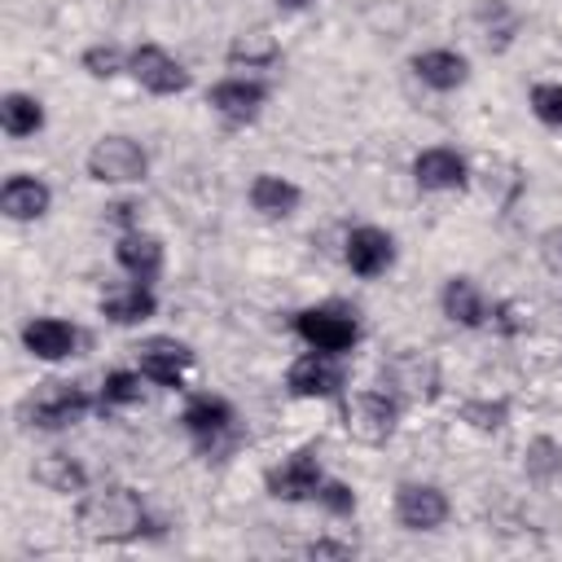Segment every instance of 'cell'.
<instances>
[{
  "label": "cell",
  "mask_w": 562,
  "mask_h": 562,
  "mask_svg": "<svg viewBox=\"0 0 562 562\" xmlns=\"http://www.w3.org/2000/svg\"><path fill=\"white\" fill-rule=\"evenodd\" d=\"M75 522L88 540H136L149 527V514L132 487H101L88 492L75 509Z\"/></svg>",
  "instance_id": "cell-1"
},
{
  "label": "cell",
  "mask_w": 562,
  "mask_h": 562,
  "mask_svg": "<svg viewBox=\"0 0 562 562\" xmlns=\"http://www.w3.org/2000/svg\"><path fill=\"white\" fill-rule=\"evenodd\" d=\"M382 391L400 404H430L439 395V364L417 347H400L382 360Z\"/></svg>",
  "instance_id": "cell-2"
},
{
  "label": "cell",
  "mask_w": 562,
  "mask_h": 562,
  "mask_svg": "<svg viewBox=\"0 0 562 562\" xmlns=\"http://www.w3.org/2000/svg\"><path fill=\"white\" fill-rule=\"evenodd\" d=\"M294 329H299V338H303L312 351H329V356L351 351L356 338H360L356 312L334 307V303H329V307H307V312H299V316H294Z\"/></svg>",
  "instance_id": "cell-3"
},
{
  "label": "cell",
  "mask_w": 562,
  "mask_h": 562,
  "mask_svg": "<svg viewBox=\"0 0 562 562\" xmlns=\"http://www.w3.org/2000/svg\"><path fill=\"white\" fill-rule=\"evenodd\" d=\"M395 417H400V400L391 391H360L342 404V426L360 443H386L395 435Z\"/></svg>",
  "instance_id": "cell-4"
},
{
  "label": "cell",
  "mask_w": 562,
  "mask_h": 562,
  "mask_svg": "<svg viewBox=\"0 0 562 562\" xmlns=\"http://www.w3.org/2000/svg\"><path fill=\"white\" fill-rule=\"evenodd\" d=\"M145 171H149V158L132 136H101L88 154V176L101 184H132Z\"/></svg>",
  "instance_id": "cell-5"
},
{
  "label": "cell",
  "mask_w": 562,
  "mask_h": 562,
  "mask_svg": "<svg viewBox=\"0 0 562 562\" xmlns=\"http://www.w3.org/2000/svg\"><path fill=\"white\" fill-rule=\"evenodd\" d=\"M83 413H88V395H83V386H75V382H44V391H40V395L31 400V408H26L31 426H40V430L75 426Z\"/></svg>",
  "instance_id": "cell-6"
},
{
  "label": "cell",
  "mask_w": 562,
  "mask_h": 562,
  "mask_svg": "<svg viewBox=\"0 0 562 562\" xmlns=\"http://www.w3.org/2000/svg\"><path fill=\"white\" fill-rule=\"evenodd\" d=\"M127 70L136 75L140 88H149V92H158V97H171V92H184V88H189V70H184L171 53H162L158 44H140V48L127 57Z\"/></svg>",
  "instance_id": "cell-7"
},
{
  "label": "cell",
  "mask_w": 562,
  "mask_h": 562,
  "mask_svg": "<svg viewBox=\"0 0 562 562\" xmlns=\"http://www.w3.org/2000/svg\"><path fill=\"white\" fill-rule=\"evenodd\" d=\"M395 518L408 531H435L448 518V496L435 483H404L395 492Z\"/></svg>",
  "instance_id": "cell-8"
},
{
  "label": "cell",
  "mask_w": 562,
  "mask_h": 562,
  "mask_svg": "<svg viewBox=\"0 0 562 562\" xmlns=\"http://www.w3.org/2000/svg\"><path fill=\"white\" fill-rule=\"evenodd\" d=\"M263 483H268V492H272L277 501H307V496L321 492V465H316V457L303 448V452L285 457L281 465H272Z\"/></svg>",
  "instance_id": "cell-9"
},
{
  "label": "cell",
  "mask_w": 562,
  "mask_h": 562,
  "mask_svg": "<svg viewBox=\"0 0 562 562\" xmlns=\"http://www.w3.org/2000/svg\"><path fill=\"white\" fill-rule=\"evenodd\" d=\"M285 386L294 395H338L342 391V364L329 351H307L290 364Z\"/></svg>",
  "instance_id": "cell-10"
},
{
  "label": "cell",
  "mask_w": 562,
  "mask_h": 562,
  "mask_svg": "<svg viewBox=\"0 0 562 562\" xmlns=\"http://www.w3.org/2000/svg\"><path fill=\"white\" fill-rule=\"evenodd\" d=\"M136 360H140V373L154 378L158 386H180L184 369L193 364V351L176 338H149L136 347Z\"/></svg>",
  "instance_id": "cell-11"
},
{
  "label": "cell",
  "mask_w": 562,
  "mask_h": 562,
  "mask_svg": "<svg viewBox=\"0 0 562 562\" xmlns=\"http://www.w3.org/2000/svg\"><path fill=\"white\" fill-rule=\"evenodd\" d=\"M22 342L40 360H66L79 347V329L66 325V321H57V316H35V321L22 325Z\"/></svg>",
  "instance_id": "cell-12"
},
{
  "label": "cell",
  "mask_w": 562,
  "mask_h": 562,
  "mask_svg": "<svg viewBox=\"0 0 562 562\" xmlns=\"http://www.w3.org/2000/svg\"><path fill=\"white\" fill-rule=\"evenodd\" d=\"M263 97H268V92H263V83H255V79H224V83L211 88V105H215V114L228 119V123H255Z\"/></svg>",
  "instance_id": "cell-13"
},
{
  "label": "cell",
  "mask_w": 562,
  "mask_h": 562,
  "mask_svg": "<svg viewBox=\"0 0 562 562\" xmlns=\"http://www.w3.org/2000/svg\"><path fill=\"white\" fill-rule=\"evenodd\" d=\"M391 259H395V241L382 228H369L364 224V228H356L347 237V268L356 277H378V272L391 268Z\"/></svg>",
  "instance_id": "cell-14"
},
{
  "label": "cell",
  "mask_w": 562,
  "mask_h": 562,
  "mask_svg": "<svg viewBox=\"0 0 562 562\" xmlns=\"http://www.w3.org/2000/svg\"><path fill=\"white\" fill-rule=\"evenodd\" d=\"M413 176H417V184L422 189H461L465 184V158L457 154V149H422L417 158H413Z\"/></svg>",
  "instance_id": "cell-15"
},
{
  "label": "cell",
  "mask_w": 562,
  "mask_h": 562,
  "mask_svg": "<svg viewBox=\"0 0 562 562\" xmlns=\"http://www.w3.org/2000/svg\"><path fill=\"white\" fill-rule=\"evenodd\" d=\"M413 75H417L426 88H435V92H452V88L465 83L470 66H465V57L452 53V48H430V53H417V57H413Z\"/></svg>",
  "instance_id": "cell-16"
},
{
  "label": "cell",
  "mask_w": 562,
  "mask_h": 562,
  "mask_svg": "<svg viewBox=\"0 0 562 562\" xmlns=\"http://www.w3.org/2000/svg\"><path fill=\"white\" fill-rule=\"evenodd\" d=\"M48 202H53V193L35 176H9L4 189H0V211L9 220H40L48 211Z\"/></svg>",
  "instance_id": "cell-17"
},
{
  "label": "cell",
  "mask_w": 562,
  "mask_h": 562,
  "mask_svg": "<svg viewBox=\"0 0 562 562\" xmlns=\"http://www.w3.org/2000/svg\"><path fill=\"white\" fill-rule=\"evenodd\" d=\"M114 255H119V263H123L136 281H154V277H158V268H162V246H158V237L136 233V228H127V233L119 237Z\"/></svg>",
  "instance_id": "cell-18"
},
{
  "label": "cell",
  "mask_w": 562,
  "mask_h": 562,
  "mask_svg": "<svg viewBox=\"0 0 562 562\" xmlns=\"http://www.w3.org/2000/svg\"><path fill=\"white\" fill-rule=\"evenodd\" d=\"M154 290H149V281H132V285H123V290H110L105 299H101V312L114 321V325H136V321H149L154 316Z\"/></svg>",
  "instance_id": "cell-19"
},
{
  "label": "cell",
  "mask_w": 562,
  "mask_h": 562,
  "mask_svg": "<svg viewBox=\"0 0 562 562\" xmlns=\"http://www.w3.org/2000/svg\"><path fill=\"white\" fill-rule=\"evenodd\" d=\"M180 422H184L189 435L215 439V435H224V430L233 426V408H228V400H220V395H193V400L184 404Z\"/></svg>",
  "instance_id": "cell-20"
},
{
  "label": "cell",
  "mask_w": 562,
  "mask_h": 562,
  "mask_svg": "<svg viewBox=\"0 0 562 562\" xmlns=\"http://www.w3.org/2000/svg\"><path fill=\"white\" fill-rule=\"evenodd\" d=\"M250 206L263 215V220H285L294 206H299V189L281 176H255L250 180Z\"/></svg>",
  "instance_id": "cell-21"
},
{
  "label": "cell",
  "mask_w": 562,
  "mask_h": 562,
  "mask_svg": "<svg viewBox=\"0 0 562 562\" xmlns=\"http://www.w3.org/2000/svg\"><path fill=\"white\" fill-rule=\"evenodd\" d=\"M443 316L457 321V325H465V329H474V325L487 321V303H483V294H479V285L470 277H452L443 285Z\"/></svg>",
  "instance_id": "cell-22"
},
{
  "label": "cell",
  "mask_w": 562,
  "mask_h": 562,
  "mask_svg": "<svg viewBox=\"0 0 562 562\" xmlns=\"http://www.w3.org/2000/svg\"><path fill=\"white\" fill-rule=\"evenodd\" d=\"M35 483H44L48 492H83L88 474H83V465H79L75 457H66V452H48V457L35 461Z\"/></svg>",
  "instance_id": "cell-23"
},
{
  "label": "cell",
  "mask_w": 562,
  "mask_h": 562,
  "mask_svg": "<svg viewBox=\"0 0 562 562\" xmlns=\"http://www.w3.org/2000/svg\"><path fill=\"white\" fill-rule=\"evenodd\" d=\"M0 123H4L9 136H35L44 127V105L26 92H9L0 101Z\"/></svg>",
  "instance_id": "cell-24"
},
{
  "label": "cell",
  "mask_w": 562,
  "mask_h": 562,
  "mask_svg": "<svg viewBox=\"0 0 562 562\" xmlns=\"http://www.w3.org/2000/svg\"><path fill=\"white\" fill-rule=\"evenodd\" d=\"M522 470H527V479H536V483H558V479H562V443L549 439V435L531 439L527 452H522Z\"/></svg>",
  "instance_id": "cell-25"
},
{
  "label": "cell",
  "mask_w": 562,
  "mask_h": 562,
  "mask_svg": "<svg viewBox=\"0 0 562 562\" xmlns=\"http://www.w3.org/2000/svg\"><path fill=\"white\" fill-rule=\"evenodd\" d=\"M277 57V44H272V35H263V31H250V35H237L233 44H228V61L233 66H268Z\"/></svg>",
  "instance_id": "cell-26"
},
{
  "label": "cell",
  "mask_w": 562,
  "mask_h": 562,
  "mask_svg": "<svg viewBox=\"0 0 562 562\" xmlns=\"http://www.w3.org/2000/svg\"><path fill=\"white\" fill-rule=\"evenodd\" d=\"M140 400V373H127V369H114V373H105V382H101V404L110 408V404H136Z\"/></svg>",
  "instance_id": "cell-27"
},
{
  "label": "cell",
  "mask_w": 562,
  "mask_h": 562,
  "mask_svg": "<svg viewBox=\"0 0 562 562\" xmlns=\"http://www.w3.org/2000/svg\"><path fill=\"white\" fill-rule=\"evenodd\" d=\"M531 110L540 123L562 127V83H536L531 88Z\"/></svg>",
  "instance_id": "cell-28"
},
{
  "label": "cell",
  "mask_w": 562,
  "mask_h": 562,
  "mask_svg": "<svg viewBox=\"0 0 562 562\" xmlns=\"http://www.w3.org/2000/svg\"><path fill=\"white\" fill-rule=\"evenodd\" d=\"M83 70H88L92 79H110V75L123 70V53H119L114 44H97V48L83 53Z\"/></svg>",
  "instance_id": "cell-29"
},
{
  "label": "cell",
  "mask_w": 562,
  "mask_h": 562,
  "mask_svg": "<svg viewBox=\"0 0 562 562\" xmlns=\"http://www.w3.org/2000/svg\"><path fill=\"white\" fill-rule=\"evenodd\" d=\"M461 417H465L470 426H479V430H496V426H505V404H501V400H496V404L470 400V404L461 408Z\"/></svg>",
  "instance_id": "cell-30"
},
{
  "label": "cell",
  "mask_w": 562,
  "mask_h": 562,
  "mask_svg": "<svg viewBox=\"0 0 562 562\" xmlns=\"http://www.w3.org/2000/svg\"><path fill=\"white\" fill-rule=\"evenodd\" d=\"M316 501L329 509V514H351L356 509V492L347 487V483H321V492H316Z\"/></svg>",
  "instance_id": "cell-31"
},
{
  "label": "cell",
  "mask_w": 562,
  "mask_h": 562,
  "mask_svg": "<svg viewBox=\"0 0 562 562\" xmlns=\"http://www.w3.org/2000/svg\"><path fill=\"white\" fill-rule=\"evenodd\" d=\"M540 255H544V263H549L553 272H562V228H549V233L540 237Z\"/></svg>",
  "instance_id": "cell-32"
},
{
  "label": "cell",
  "mask_w": 562,
  "mask_h": 562,
  "mask_svg": "<svg viewBox=\"0 0 562 562\" xmlns=\"http://www.w3.org/2000/svg\"><path fill=\"white\" fill-rule=\"evenodd\" d=\"M356 549L351 544H338V540H312L307 544V558H351Z\"/></svg>",
  "instance_id": "cell-33"
},
{
  "label": "cell",
  "mask_w": 562,
  "mask_h": 562,
  "mask_svg": "<svg viewBox=\"0 0 562 562\" xmlns=\"http://www.w3.org/2000/svg\"><path fill=\"white\" fill-rule=\"evenodd\" d=\"M110 215H114V220H123V224H132V220H136V206H132V202H114V206H110Z\"/></svg>",
  "instance_id": "cell-34"
},
{
  "label": "cell",
  "mask_w": 562,
  "mask_h": 562,
  "mask_svg": "<svg viewBox=\"0 0 562 562\" xmlns=\"http://www.w3.org/2000/svg\"><path fill=\"white\" fill-rule=\"evenodd\" d=\"M281 9H303V4H312V0H277Z\"/></svg>",
  "instance_id": "cell-35"
}]
</instances>
